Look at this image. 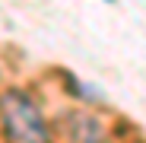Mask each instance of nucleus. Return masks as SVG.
Wrapping results in <instances>:
<instances>
[{
	"mask_svg": "<svg viewBox=\"0 0 146 143\" xmlns=\"http://www.w3.org/2000/svg\"><path fill=\"white\" fill-rule=\"evenodd\" d=\"M3 124L13 143H48V127L38 108L22 92H7L3 99Z\"/></svg>",
	"mask_w": 146,
	"mask_h": 143,
	"instance_id": "obj_1",
	"label": "nucleus"
}]
</instances>
